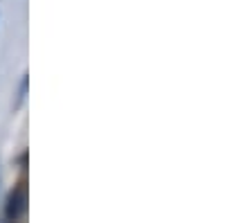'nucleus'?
Returning a JSON list of instances; mask_svg holds the SVG:
<instances>
[{
	"label": "nucleus",
	"mask_w": 252,
	"mask_h": 223,
	"mask_svg": "<svg viewBox=\"0 0 252 223\" xmlns=\"http://www.w3.org/2000/svg\"><path fill=\"white\" fill-rule=\"evenodd\" d=\"M27 91H30V74H23L21 84H18V91H16V101H14V111H21V106L27 99Z\"/></svg>",
	"instance_id": "f03ea898"
},
{
	"label": "nucleus",
	"mask_w": 252,
	"mask_h": 223,
	"mask_svg": "<svg viewBox=\"0 0 252 223\" xmlns=\"http://www.w3.org/2000/svg\"><path fill=\"white\" fill-rule=\"evenodd\" d=\"M27 210V194H25V187H14L7 196V203H5V219L9 221H16L21 219Z\"/></svg>",
	"instance_id": "f257e3e1"
}]
</instances>
